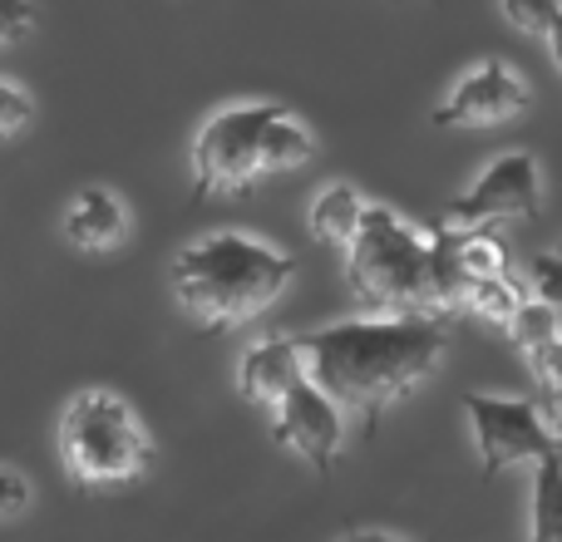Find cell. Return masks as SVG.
Returning <instances> with one entry per match:
<instances>
[{"instance_id":"7c38bea8","label":"cell","mask_w":562,"mask_h":542,"mask_svg":"<svg viewBox=\"0 0 562 542\" xmlns=\"http://www.w3.org/2000/svg\"><path fill=\"white\" fill-rule=\"evenodd\" d=\"M360 217H366V197H360L356 183L340 178V183H326L316 197H311L306 227H311L316 242L340 247V252H346V247L356 242V233H360Z\"/></svg>"},{"instance_id":"277c9868","label":"cell","mask_w":562,"mask_h":542,"mask_svg":"<svg viewBox=\"0 0 562 542\" xmlns=\"http://www.w3.org/2000/svg\"><path fill=\"white\" fill-rule=\"evenodd\" d=\"M59 464L85 488H124L154 464V444L124 395L79 389L59 415Z\"/></svg>"},{"instance_id":"cb8c5ba5","label":"cell","mask_w":562,"mask_h":542,"mask_svg":"<svg viewBox=\"0 0 562 542\" xmlns=\"http://www.w3.org/2000/svg\"><path fill=\"white\" fill-rule=\"evenodd\" d=\"M340 542H419V538H400V533H380V528H360V533L340 538Z\"/></svg>"},{"instance_id":"52a82bcc","label":"cell","mask_w":562,"mask_h":542,"mask_svg":"<svg viewBox=\"0 0 562 542\" xmlns=\"http://www.w3.org/2000/svg\"><path fill=\"white\" fill-rule=\"evenodd\" d=\"M538 217H543V168L528 148H508L449 203L445 227L469 233V227L538 223Z\"/></svg>"},{"instance_id":"d6986e66","label":"cell","mask_w":562,"mask_h":542,"mask_svg":"<svg viewBox=\"0 0 562 542\" xmlns=\"http://www.w3.org/2000/svg\"><path fill=\"white\" fill-rule=\"evenodd\" d=\"M562 15V0H504V20L524 35H538L543 39L553 30V20Z\"/></svg>"},{"instance_id":"44dd1931","label":"cell","mask_w":562,"mask_h":542,"mask_svg":"<svg viewBox=\"0 0 562 542\" xmlns=\"http://www.w3.org/2000/svg\"><path fill=\"white\" fill-rule=\"evenodd\" d=\"M30 118H35V99H30L20 84H5V79H0V138L20 134Z\"/></svg>"},{"instance_id":"2e32d148","label":"cell","mask_w":562,"mask_h":542,"mask_svg":"<svg viewBox=\"0 0 562 542\" xmlns=\"http://www.w3.org/2000/svg\"><path fill=\"white\" fill-rule=\"evenodd\" d=\"M454 233V227H449ZM454 267L464 281L479 276H504L508 271V247L494 227H469V233H454Z\"/></svg>"},{"instance_id":"7a4b0ae2","label":"cell","mask_w":562,"mask_h":542,"mask_svg":"<svg viewBox=\"0 0 562 542\" xmlns=\"http://www.w3.org/2000/svg\"><path fill=\"white\" fill-rule=\"evenodd\" d=\"M291 262L281 247L252 233H207L173 257V296L198 326L233 330L243 320L262 316L267 306L291 286Z\"/></svg>"},{"instance_id":"d4e9b609","label":"cell","mask_w":562,"mask_h":542,"mask_svg":"<svg viewBox=\"0 0 562 542\" xmlns=\"http://www.w3.org/2000/svg\"><path fill=\"white\" fill-rule=\"evenodd\" d=\"M548 55H553V65H558V75H562V15L553 20V30H548Z\"/></svg>"},{"instance_id":"484cf974","label":"cell","mask_w":562,"mask_h":542,"mask_svg":"<svg viewBox=\"0 0 562 542\" xmlns=\"http://www.w3.org/2000/svg\"><path fill=\"white\" fill-rule=\"evenodd\" d=\"M395 5H405V0H395ZM429 5H445V0H429Z\"/></svg>"},{"instance_id":"9c48e42d","label":"cell","mask_w":562,"mask_h":542,"mask_svg":"<svg viewBox=\"0 0 562 542\" xmlns=\"http://www.w3.org/2000/svg\"><path fill=\"white\" fill-rule=\"evenodd\" d=\"M272 439L286 454L306 459L316 474H330V464L346 449V409L321 395L311 380H296L272 409Z\"/></svg>"},{"instance_id":"6da1fadb","label":"cell","mask_w":562,"mask_h":542,"mask_svg":"<svg viewBox=\"0 0 562 542\" xmlns=\"http://www.w3.org/2000/svg\"><path fill=\"white\" fill-rule=\"evenodd\" d=\"M296 340L311 385L336 399L346 419L375 429L390 405H400L409 389H419L439 370L449 350V316H425V310L375 316L366 310V316L316 326Z\"/></svg>"},{"instance_id":"5bb4252c","label":"cell","mask_w":562,"mask_h":542,"mask_svg":"<svg viewBox=\"0 0 562 542\" xmlns=\"http://www.w3.org/2000/svg\"><path fill=\"white\" fill-rule=\"evenodd\" d=\"M311 154H316L311 128L301 124L291 109H281L272 124H267V134H262V173H296Z\"/></svg>"},{"instance_id":"5b68a950","label":"cell","mask_w":562,"mask_h":542,"mask_svg":"<svg viewBox=\"0 0 562 542\" xmlns=\"http://www.w3.org/2000/svg\"><path fill=\"white\" fill-rule=\"evenodd\" d=\"M281 104H227L193 138V197L247 193L262 173V134Z\"/></svg>"},{"instance_id":"7402d4cb","label":"cell","mask_w":562,"mask_h":542,"mask_svg":"<svg viewBox=\"0 0 562 542\" xmlns=\"http://www.w3.org/2000/svg\"><path fill=\"white\" fill-rule=\"evenodd\" d=\"M30 498H35L30 478L15 474V468H0V518H20L30 508Z\"/></svg>"},{"instance_id":"3957f363","label":"cell","mask_w":562,"mask_h":542,"mask_svg":"<svg viewBox=\"0 0 562 542\" xmlns=\"http://www.w3.org/2000/svg\"><path fill=\"white\" fill-rule=\"evenodd\" d=\"M346 286L375 316H445L435 306V233L405 223L385 203H366L356 242L346 247Z\"/></svg>"},{"instance_id":"8992f818","label":"cell","mask_w":562,"mask_h":542,"mask_svg":"<svg viewBox=\"0 0 562 542\" xmlns=\"http://www.w3.org/2000/svg\"><path fill=\"white\" fill-rule=\"evenodd\" d=\"M464 415H469V434H474L479 464L484 474L514 464H538L543 454H553V429L538 399L528 395H494V389H469L464 395Z\"/></svg>"},{"instance_id":"9a60e30c","label":"cell","mask_w":562,"mask_h":542,"mask_svg":"<svg viewBox=\"0 0 562 542\" xmlns=\"http://www.w3.org/2000/svg\"><path fill=\"white\" fill-rule=\"evenodd\" d=\"M528 542H562V454H543L533 464V528Z\"/></svg>"},{"instance_id":"e0dca14e","label":"cell","mask_w":562,"mask_h":542,"mask_svg":"<svg viewBox=\"0 0 562 542\" xmlns=\"http://www.w3.org/2000/svg\"><path fill=\"white\" fill-rule=\"evenodd\" d=\"M528 370H533L538 389H543V399H538V405H543L548 429H553V444L562 454V336L548 340L543 350H533V355H528Z\"/></svg>"},{"instance_id":"4316f807","label":"cell","mask_w":562,"mask_h":542,"mask_svg":"<svg viewBox=\"0 0 562 542\" xmlns=\"http://www.w3.org/2000/svg\"><path fill=\"white\" fill-rule=\"evenodd\" d=\"M553 252H558V257H562V237H558V247H553Z\"/></svg>"},{"instance_id":"8fae6325","label":"cell","mask_w":562,"mask_h":542,"mask_svg":"<svg viewBox=\"0 0 562 542\" xmlns=\"http://www.w3.org/2000/svg\"><path fill=\"white\" fill-rule=\"evenodd\" d=\"M65 237L79 252H114L128 237V207L109 188H85L65 213Z\"/></svg>"},{"instance_id":"603a6c76","label":"cell","mask_w":562,"mask_h":542,"mask_svg":"<svg viewBox=\"0 0 562 542\" xmlns=\"http://www.w3.org/2000/svg\"><path fill=\"white\" fill-rule=\"evenodd\" d=\"M35 25V0H0V45L20 39Z\"/></svg>"},{"instance_id":"ba28073f","label":"cell","mask_w":562,"mask_h":542,"mask_svg":"<svg viewBox=\"0 0 562 542\" xmlns=\"http://www.w3.org/2000/svg\"><path fill=\"white\" fill-rule=\"evenodd\" d=\"M528 104H533L528 79L508 59H484L469 75H459V84L435 104V124L439 128H498V124H514L518 114H528Z\"/></svg>"},{"instance_id":"30bf717a","label":"cell","mask_w":562,"mask_h":542,"mask_svg":"<svg viewBox=\"0 0 562 542\" xmlns=\"http://www.w3.org/2000/svg\"><path fill=\"white\" fill-rule=\"evenodd\" d=\"M296 380H306V355H301L296 336H267L257 346H247L243 360H237V389H243L247 405L267 409V415Z\"/></svg>"},{"instance_id":"4fadbf2b","label":"cell","mask_w":562,"mask_h":542,"mask_svg":"<svg viewBox=\"0 0 562 542\" xmlns=\"http://www.w3.org/2000/svg\"><path fill=\"white\" fill-rule=\"evenodd\" d=\"M528 301L524 281L514 271L504 276H479V281H464V296H459V310H474L479 320H488L494 330H508V320L518 316V306Z\"/></svg>"},{"instance_id":"ffe728a7","label":"cell","mask_w":562,"mask_h":542,"mask_svg":"<svg viewBox=\"0 0 562 542\" xmlns=\"http://www.w3.org/2000/svg\"><path fill=\"white\" fill-rule=\"evenodd\" d=\"M524 276H528V291H533V301H543V306H562V257L558 252L528 257Z\"/></svg>"},{"instance_id":"ac0fdd59","label":"cell","mask_w":562,"mask_h":542,"mask_svg":"<svg viewBox=\"0 0 562 542\" xmlns=\"http://www.w3.org/2000/svg\"><path fill=\"white\" fill-rule=\"evenodd\" d=\"M508 340H514V350H524V355H533V350H543L548 340L562 336V320H558V306H543V301L528 296L524 306H518V316L508 320L504 330Z\"/></svg>"}]
</instances>
